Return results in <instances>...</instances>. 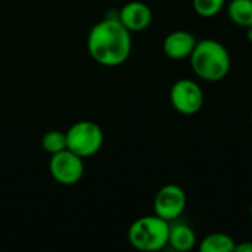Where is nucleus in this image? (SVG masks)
<instances>
[{"instance_id": "f257e3e1", "label": "nucleus", "mask_w": 252, "mask_h": 252, "mask_svg": "<svg viewBox=\"0 0 252 252\" xmlns=\"http://www.w3.org/2000/svg\"><path fill=\"white\" fill-rule=\"evenodd\" d=\"M90 56L102 66H120L131 53V32L115 15L108 13L105 19L92 27L87 37Z\"/></svg>"}, {"instance_id": "f03ea898", "label": "nucleus", "mask_w": 252, "mask_h": 252, "mask_svg": "<svg viewBox=\"0 0 252 252\" xmlns=\"http://www.w3.org/2000/svg\"><path fill=\"white\" fill-rule=\"evenodd\" d=\"M192 71L205 81L216 83L227 77L232 68V58L224 44L214 38L198 40L189 56Z\"/></svg>"}, {"instance_id": "7ed1b4c3", "label": "nucleus", "mask_w": 252, "mask_h": 252, "mask_svg": "<svg viewBox=\"0 0 252 252\" xmlns=\"http://www.w3.org/2000/svg\"><path fill=\"white\" fill-rule=\"evenodd\" d=\"M170 221L154 216H143L128 227V242L139 251L155 252L168 245Z\"/></svg>"}, {"instance_id": "20e7f679", "label": "nucleus", "mask_w": 252, "mask_h": 252, "mask_svg": "<svg viewBox=\"0 0 252 252\" xmlns=\"http://www.w3.org/2000/svg\"><path fill=\"white\" fill-rule=\"evenodd\" d=\"M66 149L78 157L89 158L96 155L103 145V131L94 121L83 120L74 123L66 131Z\"/></svg>"}, {"instance_id": "39448f33", "label": "nucleus", "mask_w": 252, "mask_h": 252, "mask_svg": "<svg viewBox=\"0 0 252 252\" xmlns=\"http://www.w3.org/2000/svg\"><path fill=\"white\" fill-rule=\"evenodd\" d=\"M204 92L201 86L189 78L177 80L170 89V102L182 115H195L204 106Z\"/></svg>"}, {"instance_id": "423d86ee", "label": "nucleus", "mask_w": 252, "mask_h": 252, "mask_svg": "<svg viewBox=\"0 0 252 252\" xmlns=\"http://www.w3.org/2000/svg\"><path fill=\"white\" fill-rule=\"evenodd\" d=\"M49 170L52 177L63 186L77 185L84 176L83 158L69 149H63L53 154L49 161Z\"/></svg>"}, {"instance_id": "0eeeda50", "label": "nucleus", "mask_w": 252, "mask_h": 252, "mask_svg": "<svg viewBox=\"0 0 252 252\" xmlns=\"http://www.w3.org/2000/svg\"><path fill=\"white\" fill-rule=\"evenodd\" d=\"M188 196L182 186L170 183L162 186L154 199V211L158 217L173 223L186 210Z\"/></svg>"}, {"instance_id": "6e6552de", "label": "nucleus", "mask_w": 252, "mask_h": 252, "mask_svg": "<svg viewBox=\"0 0 252 252\" xmlns=\"http://www.w3.org/2000/svg\"><path fill=\"white\" fill-rule=\"evenodd\" d=\"M118 19L130 32H140L151 25L152 10L143 1H128L118 10Z\"/></svg>"}, {"instance_id": "1a4fd4ad", "label": "nucleus", "mask_w": 252, "mask_h": 252, "mask_svg": "<svg viewBox=\"0 0 252 252\" xmlns=\"http://www.w3.org/2000/svg\"><path fill=\"white\" fill-rule=\"evenodd\" d=\"M198 38L186 30H176L171 31L162 43V50L170 59H186L193 52Z\"/></svg>"}, {"instance_id": "9d476101", "label": "nucleus", "mask_w": 252, "mask_h": 252, "mask_svg": "<svg viewBox=\"0 0 252 252\" xmlns=\"http://www.w3.org/2000/svg\"><path fill=\"white\" fill-rule=\"evenodd\" d=\"M196 244V235L193 229L185 223H174L170 224L168 233V245L179 252L190 251Z\"/></svg>"}, {"instance_id": "9b49d317", "label": "nucleus", "mask_w": 252, "mask_h": 252, "mask_svg": "<svg viewBox=\"0 0 252 252\" xmlns=\"http://www.w3.org/2000/svg\"><path fill=\"white\" fill-rule=\"evenodd\" d=\"M236 242L232 236L226 233H210L207 235L201 244L199 251L201 252H235Z\"/></svg>"}, {"instance_id": "f8f14e48", "label": "nucleus", "mask_w": 252, "mask_h": 252, "mask_svg": "<svg viewBox=\"0 0 252 252\" xmlns=\"http://www.w3.org/2000/svg\"><path fill=\"white\" fill-rule=\"evenodd\" d=\"M227 13L232 22L242 28L252 25V0H232L227 6Z\"/></svg>"}, {"instance_id": "ddd939ff", "label": "nucleus", "mask_w": 252, "mask_h": 252, "mask_svg": "<svg viewBox=\"0 0 252 252\" xmlns=\"http://www.w3.org/2000/svg\"><path fill=\"white\" fill-rule=\"evenodd\" d=\"M41 146L50 155L66 149V133L61 130H50L44 133L41 139Z\"/></svg>"}, {"instance_id": "4468645a", "label": "nucleus", "mask_w": 252, "mask_h": 252, "mask_svg": "<svg viewBox=\"0 0 252 252\" xmlns=\"http://www.w3.org/2000/svg\"><path fill=\"white\" fill-rule=\"evenodd\" d=\"M226 4V0H192L195 12L202 18L216 16Z\"/></svg>"}, {"instance_id": "2eb2a0df", "label": "nucleus", "mask_w": 252, "mask_h": 252, "mask_svg": "<svg viewBox=\"0 0 252 252\" xmlns=\"http://www.w3.org/2000/svg\"><path fill=\"white\" fill-rule=\"evenodd\" d=\"M235 252H252V242H242V244H236Z\"/></svg>"}, {"instance_id": "dca6fc26", "label": "nucleus", "mask_w": 252, "mask_h": 252, "mask_svg": "<svg viewBox=\"0 0 252 252\" xmlns=\"http://www.w3.org/2000/svg\"><path fill=\"white\" fill-rule=\"evenodd\" d=\"M247 38H248V40L252 43V25L247 28Z\"/></svg>"}, {"instance_id": "f3484780", "label": "nucleus", "mask_w": 252, "mask_h": 252, "mask_svg": "<svg viewBox=\"0 0 252 252\" xmlns=\"http://www.w3.org/2000/svg\"><path fill=\"white\" fill-rule=\"evenodd\" d=\"M251 121H252V114H251Z\"/></svg>"}]
</instances>
